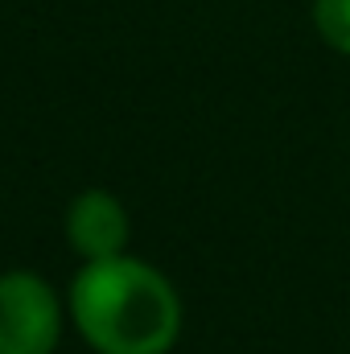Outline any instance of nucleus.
<instances>
[{
  "instance_id": "1",
  "label": "nucleus",
  "mask_w": 350,
  "mask_h": 354,
  "mask_svg": "<svg viewBox=\"0 0 350 354\" xmlns=\"http://www.w3.org/2000/svg\"><path fill=\"white\" fill-rule=\"evenodd\" d=\"M75 326L99 354H165L177 342L181 305L161 272L140 260H91L71 288Z\"/></svg>"
},
{
  "instance_id": "2",
  "label": "nucleus",
  "mask_w": 350,
  "mask_h": 354,
  "mask_svg": "<svg viewBox=\"0 0 350 354\" xmlns=\"http://www.w3.org/2000/svg\"><path fill=\"white\" fill-rule=\"evenodd\" d=\"M58 346V301L29 272L0 276V354H50Z\"/></svg>"
},
{
  "instance_id": "3",
  "label": "nucleus",
  "mask_w": 350,
  "mask_h": 354,
  "mask_svg": "<svg viewBox=\"0 0 350 354\" xmlns=\"http://www.w3.org/2000/svg\"><path fill=\"white\" fill-rule=\"evenodd\" d=\"M66 235L87 260L120 256V248L128 239V214L107 189H87L75 198V206L66 214Z\"/></svg>"
},
{
  "instance_id": "4",
  "label": "nucleus",
  "mask_w": 350,
  "mask_h": 354,
  "mask_svg": "<svg viewBox=\"0 0 350 354\" xmlns=\"http://www.w3.org/2000/svg\"><path fill=\"white\" fill-rule=\"evenodd\" d=\"M313 21L326 46H334L338 54H350V0H317Z\"/></svg>"
}]
</instances>
